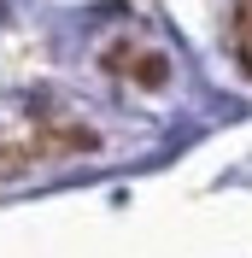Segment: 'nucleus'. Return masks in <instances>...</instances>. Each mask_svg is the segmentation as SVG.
<instances>
[{
	"instance_id": "obj_1",
	"label": "nucleus",
	"mask_w": 252,
	"mask_h": 258,
	"mask_svg": "<svg viewBox=\"0 0 252 258\" xmlns=\"http://www.w3.org/2000/svg\"><path fill=\"white\" fill-rule=\"evenodd\" d=\"M47 147H59V153H94L100 135L88 123H59V129H47V135L35 141V153H47Z\"/></svg>"
},
{
	"instance_id": "obj_2",
	"label": "nucleus",
	"mask_w": 252,
	"mask_h": 258,
	"mask_svg": "<svg viewBox=\"0 0 252 258\" xmlns=\"http://www.w3.org/2000/svg\"><path fill=\"white\" fill-rule=\"evenodd\" d=\"M123 77L135 82V88H147V94H158V88L170 82V59H164V53H135Z\"/></svg>"
}]
</instances>
